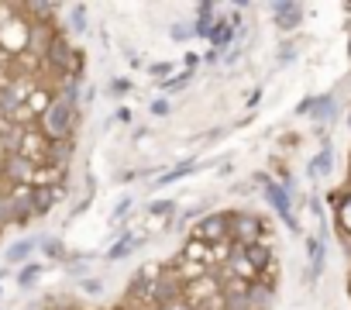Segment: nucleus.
<instances>
[{
  "label": "nucleus",
  "instance_id": "f257e3e1",
  "mask_svg": "<svg viewBox=\"0 0 351 310\" xmlns=\"http://www.w3.org/2000/svg\"><path fill=\"white\" fill-rule=\"evenodd\" d=\"M76 121H80V104H69L56 93V100L49 104V110L38 117L42 124V138L45 141H69L73 131H76Z\"/></svg>",
  "mask_w": 351,
  "mask_h": 310
},
{
  "label": "nucleus",
  "instance_id": "f03ea898",
  "mask_svg": "<svg viewBox=\"0 0 351 310\" xmlns=\"http://www.w3.org/2000/svg\"><path fill=\"white\" fill-rule=\"evenodd\" d=\"M45 66L56 69V73H62V80H66V76H76V73L83 69V56H80L62 35H56V42H52L49 52H45Z\"/></svg>",
  "mask_w": 351,
  "mask_h": 310
},
{
  "label": "nucleus",
  "instance_id": "7ed1b4c3",
  "mask_svg": "<svg viewBox=\"0 0 351 310\" xmlns=\"http://www.w3.org/2000/svg\"><path fill=\"white\" fill-rule=\"evenodd\" d=\"M38 169H42V166H35V163L28 159V155L11 152L8 159H4V166H0V180H8V183H11V190H18V187H35Z\"/></svg>",
  "mask_w": 351,
  "mask_h": 310
},
{
  "label": "nucleus",
  "instance_id": "20e7f679",
  "mask_svg": "<svg viewBox=\"0 0 351 310\" xmlns=\"http://www.w3.org/2000/svg\"><path fill=\"white\" fill-rule=\"evenodd\" d=\"M262 231H265V224H262L258 214H231V241L238 248L255 245L262 238Z\"/></svg>",
  "mask_w": 351,
  "mask_h": 310
},
{
  "label": "nucleus",
  "instance_id": "39448f33",
  "mask_svg": "<svg viewBox=\"0 0 351 310\" xmlns=\"http://www.w3.org/2000/svg\"><path fill=\"white\" fill-rule=\"evenodd\" d=\"M193 235H197V241H231V214H210V217H204V221H197V228H193Z\"/></svg>",
  "mask_w": 351,
  "mask_h": 310
},
{
  "label": "nucleus",
  "instance_id": "423d86ee",
  "mask_svg": "<svg viewBox=\"0 0 351 310\" xmlns=\"http://www.w3.org/2000/svg\"><path fill=\"white\" fill-rule=\"evenodd\" d=\"M265 200H269V207L282 217V224L289 228V231H300V224H296V217H293V200H289V190L282 187V183H265Z\"/></svg>",
  "mask_w": 351,
  "mask_h": 310
},
{
  "label": "nucleus",
  "instance_id": "0eeeda50",
  "mask_svg": "<svg viewBox=\"0 0 351 310\" xmlns=\"http://www.w3.org/2000/svg\"><path fill=\"white\" fill-rule=\"evenodd\" d=\"M296 114H306V117H313L317 124H330L334 117H337V100L327 93V97H310V100H303L300 107H296Z\"/></svg>",
  "mask_w": 351,
  "mask_h": 310
},
{
  "label": "nucleus",
  "instance_id": "6e6552de",
  "mask_svg": "<svg viewBox=\"0 0 351 310\" xmlns=\"http://www.w3.org/2000/svg\"><path fill=\"white\" fill-rule=\"evenodd\" d=\"M272 18H276L279 32H293L303 21V8L293 4V0H279V4H272Z\"/></svg>",
  "mask_w": 351,
  "mask_h": 310
},
{
  "label": "nucleus",
  "instance_id": "1a4fd4ad",
  "mask_svg": "<svg viewBox=\"0 0 351 310\" xmlns=\"http://www.w3.org/2000/svg\"><path fill=\"white\" fill-rule=\"evenodd\" d=\"M69 159H73V138H69V141H49V159H45V166L66 173Z\"/></svg>",
  "mask_w": 351,
  "mask_h": 310
},
{
  "label": "nucleus",
  "instance_id": "9d476101",
  "mask_svg": "<svg viewBox=\"0 0 351 310\" xmlns=\"http://www.w3.org/2000/svg\"><path fill=\"white\" fill-rule=\"evenodd\" d=\"M310 272H306V283L313 286L317 279H320V272H324V231L317 235V238H310Z\"/></svg>",
  "mask_w": 351,
  "mask_h": 310
},
{
  "label": "nucleus",
  "instance_id": "9b49d317",
  "mask_svg": "<svg viewBox=\"0 0 351 310\" xmlns=\"http://www.w3.org/2000/svg\"><path fill=\"white\" fill-rule=\"evenodd\" d=\"M35 248H42V238H25V241H14V245L4 252V259H8L11 265H18V262H28Z\"/></svg>",
  "mask_w": 351,
  "mask_h": 310
},
{
  "label": "nucleus",
  "instance_id": "f8f14e48",
  "mask_svg": "<svg viewBox=\"0 0 351 310\" xmlns=\"http://www.w3.org/2000/svg\"><path fill=\"white\" fill-rule=\"evenodd\" d=\"M214 4H200L197 8V35L200 38H210L214 35V28H217V18H214Z\"/></svg>",
  "mask_w": 351,
  "mask_h": 310
},
{
  "label": "nucleus",
  "instance_id": "ddd939ff",
  "mask_svg": "<svg viewBox=\"0 0 351 310\" xmlns=\"http://www.w3.org/2000/svg\"><path fill=\"white\" fill-rule=\"evenodd\" d=\"M272 296H276V289L269 283H252V289H248L252 310H269L272 307Z\"/></svg>",
  "mask_w": 351,
  "mask_h": 310
},
{
  "label": "nucleus",
  "instance_id": "4468645a",
  "mask_svg": "<svg viewBox=\"0 0 351 310\" xmlns=\"http://www.w3.org/2000/svg\"><path fill=\"white\" fill-rule=\"evenodd\" d=\"M241 252H245V259L255 265V272H258V269H265V265L272 262V248H269V245H262V241H255V245H245Z\"/></svg>",
  "mask_w": 351,
  "mask_h": 310
},
{
  "label": "nucleus",
  "instance_id": "2eb2a0df",
  "mask_svg": "<svg viewBox=\"0 0 351 310\" xmlns=\"http://www.w3.org/2000/svg\"><path fill=\"white\" fill-rule=\"evenodd\" d=\"M141 241H145L141 235H121V241H117L114 248H107V259H110V262H117V259L131 255V252H134V248H138Z\"/></svg>",
  "mask_w": 351,
  "mask_h": 310
},
{
  "label": "nucleus",
  "instance_id": "dca6fc26",
  "mask_svg": "<svg viewBox=\"0 0 351 310\" xmlns=\"http://www.w3.org/2000/svg\"><path fill=\"white\" fill-rule=\"evenodd\" d=\"M330 163H334V152H330V145H324V148L317 152V159L310 163V176H324V173H330Z\"/></svg>",
  "mask_w": 351,
  "mask_h": 310
},
{
  "label": "nucleus",
  "instance_id": "f3484780",
  "mask_svg": "<svg viewBox=\"0 0 351 310\" xmlns=\"http://www.w3.org/2000/svg\"><path fill=\"white\" fill-rule=\"evenodd\" d=\"M38 279H42V265H38V262H28V265L18 272V286H21V289H32Z\"/></svg>",
  "mask_w": 351,
  "mask_h": 310
},
{
  "label": "nucleus",
  "instance_id": "a211bd4d",
  "mask_svg": "<svg viewBox=\"0 0 351 310\" xmlns=\"http://www.w3.org/2000/svg\"><path fill=\"white\" fill-rule=\"evenodd\" d=\"M14 224V204H11V193L0 190V228Z\"/></svg>",
  "mask_w": 351,
  "mask_h": 310
},
{
  "label": "nucleus",
  "instance_id": "6ab92c4d",
  "mask_svg": "<svg viewBox=\"0 0 351 310\" xmlns=\"http://www.w3.org/2000/svg\"><path fill=\"white\" fill-rule=\"evenodd\" d=\"M69 18H73V25H69L73 32H80V35H83V32L90 28V25H86V8H83V4H76V8H69Z\"/></svg>",
  "mask_w": 351,
  "mask_h": 310
},
{
  "label": "nucleus",
  "instance_id": "aec40b11",
  "mask_svg": "<svg viewBox=\"0 0 351 310\" xmlns=\"http://www.w3.org/2000/svg\"><path fill=\"white\" fill-rule=\"evenodd\" d=\"M42 252H45L49 259H66V248H62L59 238H42Z\"/></svg>",
  "mask_w": 351,
  "mask_h": 310
},
{
  "label": "nucleus",
  "instance_id": "412c9836",
  "mask_svg": "<svg viewBox=\"0 0 351 310\" xmlns=\"http://www.w3.org/2000/svg\"><path fill=\"white\" fill-rule=\"evenodd\" d=\"M337 217H341V231H344V235H351V193L341 200V207H337Z\"/></svg>",
  "mask_w": 351,
  "mask_h": 310
},
{
  "label": "nucleus",
  "instance_id": "4be33fe9",
  "mask_svg": "<svg viewBox=\"0 0 351 310\" xmlns=\"http://www.w3.org/2000/svg\"><path fill=\"white\" fill-rule=\"evenodd\" d=\"M190 80H193V69H186V73H180V76L165 80V90H169V93H176V90H183V86H186Z\"/></svg>",
  "mask_w": 351,
  "mask_h": 310
},
{
  "label": "nucleus",
  "instance_id": "5701e85b",
  "mask_svg": "<svg viewBox=\"0 0 351 310\" xmlns=\"http://www.w3.org/2000/svg\"><path fill=\"white\" fill-rule=\"evenodd\" d=\"M186 173H193V163H183V166H176V169H172V173H165V176H162L158 183H176V180H183Z\"/></svg>",
  "mask_w": 351,
  "mask_h": 310
},
{
  "label": "nucleus",
  "instance_id": "b1692460",
  "mask_svg": "<svg viewBox=\"0 0 351 310\" xmlns=\"http://www.w3.org/2000/svg\"><path fill=\"white\" fill-rule=\"evenodd\" d=\"M186 35H197V28H186L183 21H176V25H172V38H180V42H183Z\"/></svg>",
  "mask_w": 351,
  "mask_h": 310
},
{
  "label": "nucleus",
  "instance_id": "393cba45",
  "mask_svg": "<svg viewBox=\"0 0 351 310\" xmlns=\"http://www.w3.org/2000/svg\"><path fill=\"white\" fill-rule=\"evenodd\" d=\"M169 110H172V107H169V100H165V97H158V100H152V114H155V117H165Z\"/></svg>",
  "mask_w": 351,
  "mask_h": 310
},
{
  "label": "nucleus",
  "instance_id": "a878e982",
  "mask_svg": "<svg viewBox=\"0 0 351 310\" xmlns=\"http://www.w3.org/2000/svg\"><path fill=\"white\" fill-rule=\"evenodd\" d=\"M148 211H152V214H155V217H158V214H172V211H176V207H172V200H155V204H152V207H148Z\"/></svg>",
  "mask_w": 351,
  "mask_h": 310
},
{
  "label": "nucleus",
  "instance_id": "bb28decb",
  "mask_svg": "<svg viewBox=\"0 0 351 310\" xmlns=\"http://www.w3.org/2000/svg\"><path fill=\"white\" fill-rule=\"evenodd\" d=\"M128 211H131V197H124V200H121V204L114 207V221H121V217H124Z\"/></svg>",
  "mask_w": 351,
  "mask_h": 310
},
{
  "label": "nucleus",
  "instance_id": "cd10ccee",
  "mask_svg": "<svg viewBox=\"0 0 351 310\" xmlns=\"http://www.w3.org/2000/svg\"><path fill=\"white\" fill-rule=\"evenodd\" d=\"M155 310H193L186 300H180V303H169V307H155Z\"/></svg>",
  "mask_w": 351,
  "mask_h": 310
},
{
  "label": "nucleus",
  "instance_id": "c85d7f7f",
  "mask_svg": "<svg viewBox=\"0 0 351 310\" xmlns=\"http://www.w3.org/2000/svg\"><path fill=\"white\" fill-rule=\"evenodd\" d=\"M128 86H131V83H124V80H117V83H110V93H128Z\"/></svg>",
  "mask_w": 351,
  "mask_h": 310
},
{
  "label": "nucleus",
  "instance_id": "c756f323",
  "mask_svg": "<svg viewBox=\"0 0 351 310\" xmlns=\"http://www.w3.org/2000/svg\"><path fill=\"white\" fill-rule=\"evenodd\" d=\"M83 289H86V293H100V283H97V279H86Z\"/></svg>",
  "mask_w": 351,
  "mask_h": 310
}]
</instances>
